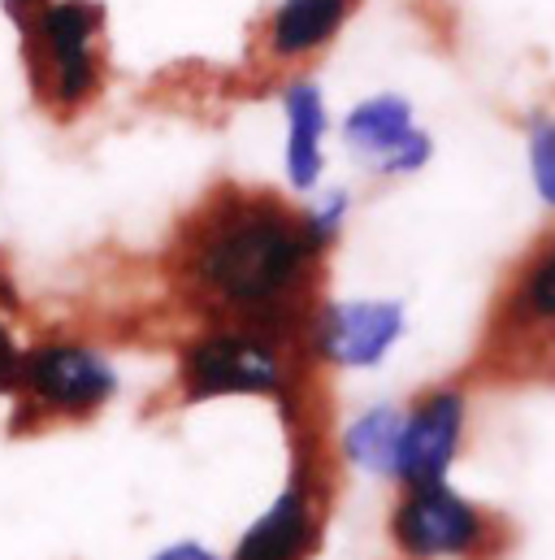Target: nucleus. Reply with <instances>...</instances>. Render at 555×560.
Returning a JSON list of instances; mask_svg holds the SVG:
<instances>
[{
	"instance_id": "f257e3e1",
	"label": "nucleus",
	"mask_w": 555,
	"mask_h": 560,
	"mask_svg": "<svg viewBox=\"0 0 555 560\" xmlns=\"http://www.w3.org/2000/svg\"><path fill=\"white\" fill-rule=\"evenodd\" d=\"M312 261L317 253L299 213L270 196L222 191L178 235L174 275L191 300L226 322L278 335V322L295 308Z\"/></svg>"
},
{
	"instance_id": "f03ea898",
	"label": "nucleus",
	"mask_w": 555,
	"mask_h": 560,
	"mask_svg": "<svg viewBox=\"0 0 555 560\" xmlns=\"http://www.w3.org/2000/svg\"><path fill=\"white\" fill-rule=\"evenodd\" d=\"M122 392L118 361L87 335H44L22 343L13 383V430L79 425L101 418Z\"/></svg>"
},
{
	"instance_id": "7ed1b4c3",
	"label": "nucleus",
	"mask_w": 555,
	"mask_h": 560,
	"mask_svg": "<svg viewBox=\"0 0 555 560\" xmlns=\"http://www.w3.org/2000/svg\"><path fill=\"white\" fill-rule=\"evenodd\" d=\"M22 57L35 101L70 122L105 88V9L96 0H48L22 26Z\"/></svg>"
},
{
	"instance_id": "20e7f679",
	"label": "nucleus",
	"mask_w": 555,
	"mask_h": 560,
	"mask_svg": "<svg viewBox=\"0 0 555 560\" xmlns=\"http://www.w3.org/2000/svg\"><path fill=\"white\" fill-rule=\"evenodd\" d=\"M291 378L295 374L278 335L244 322H217L191 335L178 352V392L187 405L226 396H270L291 413Z\"/></svg>"
},
{
	"instance_id": "39448f33",
	"label": "nucleus",
	"mask_w": 555,
	"mask_h": 560,
	"mask_svg": "<svg viewBox=\"0 0 555 560\" xmlns=\"http://www.w3.org/2000/svg\"><path fill=\"white\" fill-rule=\"evenodd\" d=\"M391 544L409 560H486L499 544L495 517L447 478L404 487L391 509Z\"/></svg>"
},
{
	"instance_id": "423d86ee",
	"label": "nucleus",
	"mask_w": 555,
	"mask_h": 560,
	"mask_svg": "<svg viewBox=\"0 0 555 560\" xmlns=\"http://www.w3.org/2000/svg\"><path fill=\"white\" fill-rule=\"evenodd\" d=\"M404 335L400 300H343L326 304L312 322L317 352L339 370H374L391 357Z\"/></svg>"
},
{
	"instance_id": "0eeeda50",
	"label": "nucleus",
	"mask_w": 555,
	"mask_h": 560,
	"mask_svg": "<svg viewBox=\"0 0 555 560\" xmlns=\"http://www.w3.org/2000/svg\"><path fill=\"white\" fill-rule=\"evenodd\" d=\"M464 396L456 387H438L429 396H421L413 413H404L400 430V465L395 478L404 487H425V482H442L447 469L460 456L464 443Z\"/></svg>"
},
{
	"instance_id": "6e6552de",
	"label": "nucleus",
	"mask_w": 555,
	"mask_h": 560,
	"mask_svg": "<svg viewBox=\"0 0 555 560\" xmlns=\"http://www.w3.org/2000/svg\"><path fill=\"white\" fill-rule=\"evenodd\" d=\"M321 530V500L312 478L291 474V482L244 526L226 560H308Z\"/></svg>"
},
{
	"instance_id": "1a4fd4ad",
	"label": "nucleus",
	"mask_w": 555,
	"mask_h": 560,
	"mask_svg": "<svg viewBox=\"0 0 555 560\" xmlns=\"http://www.w3.org/2000/svg\"><path fill=\"white\" fill-rule=\"evenodd\" d=\"M347 143L378 170V174H416L434 143L416 131L413 105L400 96H374L347 114Z\"/></svg>"
},
{
	"instance_id": "9d476101",
	"label": "nucleus",
	"mask_w": 555,
	"mask_h": 560,
	"mask_svg": "<svg viewBox=\"0 0 555 560\" xmlns=\"http://www.w3.org/2000/svg\"><path fill=\"white\" fill-rule=\"evenodd\" d=\"M282 109H286V183L295 191H312L326 165V101L321 88L299 79L282 92Z\"/></svg>"
},
{
	"instance_id": "9b49d317",
	"label": "nucleus",
	"mask_w": 555,
	"mask_h": 560,
	"mask_svg": "<svg viewBox=\"0 0 555 560\" xmlns=\"http://www.w3.org/2000/svg\"><path fill=\"white\" fill-rule=\"evenodd\" d=\"M347 18V0H282L270 13L265 26V48L274 57H304L317 52L339 35Z\"/></svg>"
},
{
	"instance_id": "f8f14e48",
	"label": "nucleus",
	"mask_w": 555,
	"mask_h": 560,
	"mask_svg": "<svg viewBox=\"0 0 555 560\" xmlns=\"http://www.w3.org/2000/svg\"><path fill=\"white\" fill-rule=\"evenodd\" d=\"M400 430H404V413L391 405H374L369 413L352 421L343 430V456L374 478H395L400 465Z\"/></svg>"
},
{
	"instance_id": "ddd939ff",
	"label": "nucleus",
	"mask_w": 555,
	"mask_h": 560,
	"mask_svg": "<svg viewBox=\"0 0 555 560\" xmlns=\"http://www.w3.org/2000/svg\"><path fill=\"white\" fill-rule=\"evenodd\" d=\"M508 317H512V326H517V335L521 330H555V240L552 244H543L530 261H526V270H521V279H517V291H512V300H508Z\"/></svg>"
},
{
	"instance_id": "4468645a",
	"label": "nucleus",
	"mask_w": 555,
	"mask_h": 560,
	"mask_svg": "<svg viewBox=\"0 0 555 560\" xmlns=\"http://www.w3.org/2000/svg\"><path fill=\"white\" fill-rule=\"evenodd\" d=\"M530 174H534L543 205L555 209V118L534 122V131H530Z\"/></svg>"
},
{
	"instance_id": "2eb2a0df",
	"label": "nucleus",
	"mask_w": 555,
	"mask_h": 560,
	"mask_svg": "<svg viewBox=\"0 0 555 560\" xmlns=\"http://www.w3.org/2000/svg\"><path fill=\"white\" fill-rule=\"evenodd\" d=\"M17 361H22V339L0 304V400L13 396V383H17Z\"/></svg>"
},
{
	"instance_id": "dca6fc26",
	"label": "nucleus",
	"mask_w": 555,
	"mask_h": 560,
	"mask_svg": "<svg viewBox=\"0 0 555 560\" xmlns=\"http://www.w3.org/2000/svg\"><path fill=\"white\" fill-rule=\"evenodd\" d=\"M147 560H226L217 548L200 544V539H174V544H161Z\"/></svg>"
},
{
	"instance_id": "f3484780",
	"label": "nucleus",
	"mask_w": 555,
	"mask_h": 560,
	"mask_svg": "<svg viewBox=\"0 0 555 560\" xmlns=\"http://www.w3.org/2000/svg\"><path fill=\"white\" fill-rule=\"evenodd\" d=\"M39 4H48V0H0V9H4V18H9L13 26H22Z\"/></svg>"
}]
</instances>
